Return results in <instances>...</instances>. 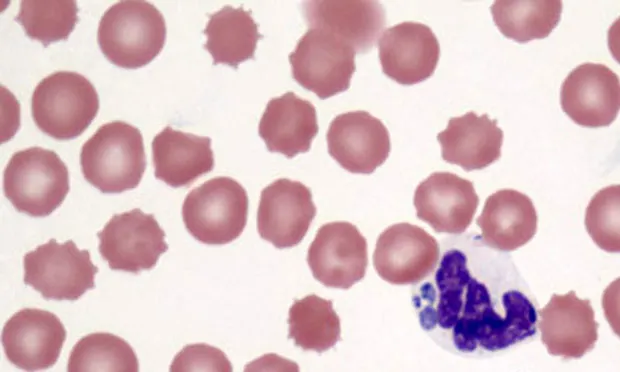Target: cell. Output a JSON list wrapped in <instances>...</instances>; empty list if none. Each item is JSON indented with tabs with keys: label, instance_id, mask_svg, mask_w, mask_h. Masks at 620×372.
<instances>
[{
	"label": "cell",
	"instance_id": "cell-16",
	"mask_svg": "<svg viewBox=\"0 0 620 372\" xmlns=\"http://www.w3.org/2000/svg\"><path fill=\"white\" fill-rule=\"evenodd\" d=\"M537 327L548 353L562 359H579L590 352L598 340V323L589 299H580L571 290L553 294L538 310Z\"/></svg>",
	"mask_w": 620,
	"mask_h": 372
},
{
	"label": "cell",
	"instance_id": "cell-17",
	"mask_svg": "<svg viewBox=\"0 0 620 372\" xmlns=\"http://www.w3.org/2000/svg\"><path fill=\"white\" fill-rule=\"evenodd\" d=\"M384 74L402 85H413L434 73L440 45L431 28L405 21L386 29L378 41Z\"/></svg>",
	"mask_w": 620,
	"mask_h": 372
},
{
	"label": "cell",
	"instance_id": "cell-13",
	"mask_svg": "<svg viewBox=\"0 0 620 372\" xmlns=\"http://www.w3.org/2000/svg\"><path fill=\"white\" fill-rule=\"evenodd\" d=\"M315 215L311 190L299 181L280 178L261 192L257 230L276 248H291L305 237Z\"/></svg>",
	"mask_w": 620,
	"mask_h": 372
},
{
	"label": "cell",
	"instance_id": "cell-19",
	"mask_svg": "<svg viewBox=\"0 0 620 372\" xmlns=\"http://www.w3.org/2000/svg\"><path fill=\"white\" fill-rule=\"evenodd\" d=\"M302 12L309 28L331 32L356 53L370 51L386 24L384 7L377 1H307Z\"/></svg>",
	"mask_w": 620,
	"mask_h": 372
},
{
	"label": "cell",
	"instance_id": "cell-30",
	"mask_svg": "<svg viewBox=\"0 0 620 372\" xmlns=\"http://www.w3.org/2000/svg\"><path fill=\"white\" fill-rule=\"evenodd\" d=\"M170 371H232V365L225 353L208 344L186 345L174 357Z\"/></svg>",
	"mask_w": 620,
	"mask_h": 372
},
{
	"label": "cell",
	"instance_id": "cell-12",
	"mask_svg": "<svg viewBox=\"0 0 620 372\" xmlns=\"http://www.w3.org/2000/svg\"><path fill=\"white\" fill-rule=\"evenodd\" d=\"M66 340V329L52 312L24 308L5 323L1 343L9 362L19 369H48L57 362Z\"/></svg>",
	"mask_w": 620,
	"mask_h": 372
},
{
	"label": "cell",
	"instance_id": "cell-6",
	"mask_svg": "<svg viewBox=\"0 0 620 372\" xmlns=\"http://www.w3.org/2000/svg\"><path fill=\"white\" fill-rule=\"evenodd\" d=\"M248 206L244 187L233 178L218 176L187 194L182 218L187 231L199 242L223 245L242 234Z\"/></svg>",
	"mask_w": 620,
	"mask_h": 372
},
{
	"label": "cell",
	"instance_id": "cell-29",
	"mask_svg": "<svg viewBox=\"0 0 620 372\" xmlns=\"http://www.w3.org/2000/svg\"><path fill=\"white\" fill-rule=\"evenodd\" d=\"M620 186L610 185L599 190L590 200L585 212V227L602 250H620L619 208Z\"/></svg>",
	"mask_w": 620,
	"mask_h": 372
},
{
	"label": "cell",
	"instance_id": "cell-5",
	"mask_svg": "<svg viewBox=\"0 0 620 372\" xmlns=\"http://www.w3.org/2000/svg\"><path fill=\"white\" fill-rule=\"evenodd\" d=\"M99 97L93 84L72 71H57L43 78L31 98L36 126L57 140L80 136L96 117Z\"/></svg>",
	"mask_w": 620,
	"mask_h": 372
},
{
	"label": "cell",
	"instance_id": "cell-24",
	"mask_svg": "<svg viewBox=\"0 0 620 372\" xmlns=\"http://www.w3.org/2000/svg\"><path fill=\"white\" fill-rule=\"evenodd\" d=\"M204 34L207 37L204 48L211 54L213 63L234 68L254 57L261 38L250 12L228 5L209 16Z\"/></svg>",
	"mask_w": 620,
	"mask_h": 372
},
{
	"label": "cell",
	"instance_id": "cell-28",
	"mask_svg": "<svg viewBox=\"0 0 620 372\" xmlns=\"http://www.w3.org/2000/svg\"><path fill=\"white\" fill-rule=\"evenodd\" d=\"M75 1H33L20 3L15 20L26 35L44 46L66 40L78 21Z\"/></svg>",
	"mask_w": 620,
	"mask_h": 372
},
{
	"label": "cell",
	"instance_id": "cell-22",
	"mask_svg": "<svg viewBox=\"0 0 620 372\" xmlns=\"http://www.w3.org/2000/svg\"><path fill=\"white\" fill-rule=\"evenodd\" d=\"M437 140L444 161L465 171L481 170L500 158L503 131L487 114L478 116L470 111L450 118Z\"/></svg>",
	"mask_w": 620,
	"mask_h": 372
},
{
	"label": "cell",
	"instance_id": "cell-3",
	"mask_svg": "<svg viewBox=\"0 0 620 372\" xmlns=\"http://www.w3.org/2000/svg\"><path fill=\"white\" fill-rule=\"evenodd\" d=\"M166 23L161 12L146 1H120L100 19L97 41L114 65L136 69L150 63L162 50Z\"/></svg>",
	"mask_w": 620,
	"mask_h": 372
},
{
	"label": "cell",
	"instance_id": "cell-20",
	"mask_svg": "<svg viewBox=\"0 0 620 372\" xmlns=\"http://www.w3.org/2000/svg\"><path fill=\"white\" fill-rule=\"evenodd\" d=\"M537 212L532 200L514 189L491 194L476 223L486 246L501 252L527 244L537 231Z\"/></svg>",
	"mask_w": 620,
	"mask_h": 372
},
{
	"label": "cell",
	"instance_id": "cell-23",
	"mask_svg": "<svg viewBox=\"0 0 620 372\" xmlns=\"http://www.w3.org/2000/svg\"><path fill=\"white\" fill-rule=\"evenodd\" d=\"M152 160L157 179L188 186L214 167L211 139L166 126L152 141Z\"/></svg>",
	"mask_w": 620,
	"mask_h": 372
},
{
	"label": "cell",
	"instance_id": "cell-21",
	"mask_svg": "<svg viewBox=\"0 0 620 372\" xmlns=\"http://www.w3.org/2000/svg\"><path fill=\"white\" fill-rule=\"evenodd\" d=\"M258 131L270 152L293 158L309 151L318 133L316 109L310 101L287 92L267 103Z\"/></svg>",
	"mask_w": 620,
	"mask_h": 372
},
{
	"label": "cell",
	"instance_id": "cell-7",
	"mask_svg": "<svg viewBox=\"0 0 620 372\" xmlns=\"http://www.w3.org/2000/svg\"><path fill=\"white\" fill-rule=\"evenodd\" d=\"M23 267L24 283L47 300L79 299L95 287L98 272L89 251L80 250L72 240L50 239L24 255Z\"/></svg>",
	"mask_w": 620,
	"mask_h": 372
},
{
	"label": "cell",
	"instance_id": "cell-8",
	"mask_svg": "<svg viewBox=\"0 0 620 372\" xmlns=\"http://www.w3.org/2000/svg\"><path fill=\"white\" fill-rule=\"evenodd\" d=\"M354 49L338 36L309 28L289 55L292 77L326 99L347 90L355 72Z\"/></svg>",
	"mask_w": 620,
	"mask_h": 372
},
{
	"label": "cell",
	"instance_id": "cell-1",
	"mask_svg": "<svg viewBox=\"0 0 620 372\" xmlns=\"http://www.w3.org/2000/svg\"><path fill=\"white\" fill-rule=\"evenodd\" d=\"M453 242L412 297L424 331L468 356L503 352L536 336L538 303L511 257L486 248L481 236Z\"/></svg>",
	"mask_w": 620,
	"mask_h": 372
},
{
	"label": "cell",
	"instance_id": "cell-18",
	"mask_svg": "<svg viewBox=\"0 0 620 372\" xmlns=\"http://www.w3.org/2000/svg\"><path fill=\"white\" fill-rule=\"evenodd\" d=\"M479 197L471 181L451 172H434L414 193L417 217L437 233L461 234L471 224Z\"/></svg>",
	"mask_w": 620,
	"mask_h": 372
},
{
	"label": "cell",
	"instance_id": "cell-14",
	"mask_svg": "<svg viewBox=\"0 0 620 372\" xmlns=\"http://www.w3.org/2000/svg\"><path fill=\"white\" fill-rule=\"evenodd\" d=\"M560 104L566 115L580 126H608L619 112V77L604 64H580L563 81Z\"/></svg>",
	"mask_w": 620,
	"mask_h": 372
},
{
	"label": "cell",
	"instance_id": "cell-10",
	"mask_svg": "<svg viewBox=\"0 0 620 372\" xmlns=\"http://www.w3.org/2000/svg\"><path fill=\"white\" fill-rule=\"evenodd\" d=\"M307 262L313 277L324 286L349 289L365 276L367 241L350 222L326 223L309 246Z\"/></svg>",
	"mask_w": 620,
	"mask_h": 372
},
{
	"label": "cell",
	"instance_id": "cell-26",
	"mask_svg": "<svg viewBox=\"0 0 620 372\" xmlns=\"http://www.w3.org/2000/svg\"><path fill=\"white\" fill-rule=\"evenodd\" d=\"M288 324V337L305 351L322 353L340 340V318L332 301L315 294L307 295L292 304Z\"/></svg>",
	"mask_w": 620,
	"mask_h": 372
},
{
	"label": "cell",
	"instance_id": "cell-11",
	"mask_svg": "<svg viewBox=\"0 0 620 372\" xmlns=\"http://www.w3.org/2000/svg\"><path fill=\"white\" fill-rule=\"evenodd\" d=\"M439 256L440 246L432 235L417 225L402 222L379 235L373 263L386 282L408 285L426 279L437 266Z\"/></svg>",
	"mask_w": 620,
	"mask_h": 372
},
{
	"label": "cell",
	"instance_id": "cell-27",
	"mask_svg": "<svg viewBox=\"0 0 620 372\" xmlns=\"http://www.w3.org/2000/svg\"><path fill=\"white\" fill-rule=\"evenodd\" d=\"M67 370L136 372L139 363L134 350L123 338L98 332L83 336L74 345Z\"/></svg>",
	"mask_w": 620,
	"mask_h": 372
},
{
	"label": "cell",
	"instance_id": "cell-4",
	"mask_svg": "<svg viewBox=\"0 0 620 372\" xmlns=\"http://www.w3.org/2000/svg\"><path fill=\"white\" fill-rule=\"evenodd\" d=\"M3 190L17 211L48 216L69 192L68 168L52 150L34 146L17 151L5 167Z\"/></svg>",
	"mask_w": 620,
	"mask_h": 372
},
{
	"label": "cell",
	"instance_id": "cell-25",
	"mask_svg": "<svg viewBox=\"0 0 620 372\" xmlns=\"http://www.w3.org/2000/svg\"><path fill=\"white\" fill-rule=\"evenodd\" d=\"M562 7L560 0H499L491 5L490 11L505 37L526 43L549 36L560 21Z\"/></svg>",
	"mask_w": 620,
	"mask_h": 372
},
{
	"label": "cell",
	"instance_id": "cell-9",
	"mask_svg": "<svg viewBox=\"0 0 620 372\" xmlns=\"http://www.w3.org/2000/svg\"><path fill=\"white\" fill-rule=\"evenodd\" d=\"M97 236L99 253L112 270L134 274L150 270L168 249L154 215L138 208L114 214Z\"/></svg>",
	"mask_w": 620,
	"mask_h": 372
},
{
	"label": "cell",
	"instance_id": "cell-15",
	"mask_svg": "<svg viewBox=\"0 0 620 372\" xmlns=\"http://www.w3.org/2000/svg\"><path fill=\"white\" fill-rule=\"evenodd\" d=\"M326 140L330 156L342 168L356 174L373 173L386 161L391 149L386 126L363 110L336 116Z\"/></svg>",
	"mask_w": 620,
	"mask_h": 372
},
{
	"label": "cell",
	"instance_id": "cell-2",
	"mask_svg": "<svg viewBox=\"0 0 620 372\" xmlns=\"http://www.w3.org/2000/svg\"><path fill=\"white\" fill-rule=\"evenodd\" d=\"M80 166L86 181L102 193L136 188L146 169L140 130L124 121L103 124L83 144Z\"/></svg>",
	"mask_w": 620,
	"mask_h": 372
}]
</instances>
